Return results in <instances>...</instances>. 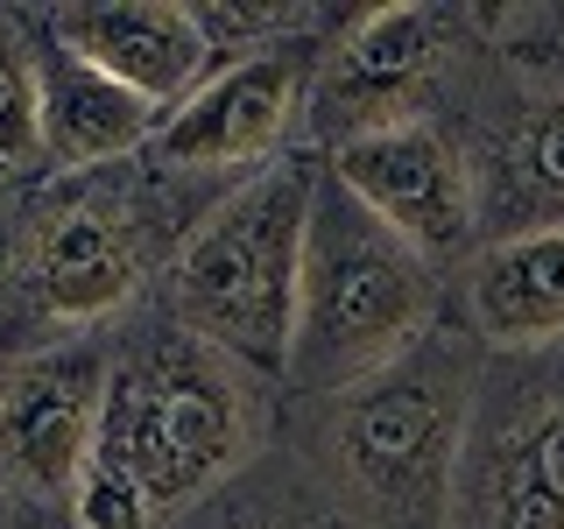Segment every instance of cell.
<instances>
[{"label": "cell", "instance_id": "cell-20", "mask_svg": "<svg viewBox=\"0 0 564 529\" xmlns=\"http://www.w3.org/2000/svg\"><path fill=\"white\" fill-rule=\"evenodd\" d=\"M14 346V317H8V212H0V353Z\"/></svg>", "mask_w": 564, "mask_h": 529}, {"label": "cell", "instance_id": "cell-2", "mask_svg": "<svg viewBox=\"0 0 564 529\" xmlns=\"http://www.w3.org/2000/svg\"><path fill=\"white\" fill-rule=\"evenodd\" d=\"M226 191L155 170L149 155L70 170L8 198V317L14 346L50 332H113L163 282L176 240Z\"/></svg>", "mask_w": 564, "mask_h": 529}, {"label": "cell", "instance_id": "cell-17", "mask_svg": "<svg viewBox=\"0 0 564 529\" xmlns=\"http://www.w3.org/2000/svg\"><path fill=\"white\" fill-rule=\"evenodd\" d=\"M494 35H501V57L522 71L536 93L564 99V8H516L494 14Z\"/></svg>", "mask_w": 564, "mask_h": 529}, {"label": "cell", "instance_id": "cell-15", "mask_svg": "<svg viewBox=\"0 0 564 529\" xmlns=\"http://www.w3.org/2000/svg\"><path fill=\"white\" fill-rule=\"evenodd\" d=\"M170 529H360V522L311 481L290 445H269L240 481H226L212 501L176 516Z\"/></svg>", "mask_w": 564, "mask_h": 529}, {"label": "cell", "instance_id": "cell-8", "mask_svg": "<svg viewBox=\"0 0 564 529\" xmlns=\"http://www.w3.org/2000/svg\"><path fill=\"white\" fill-rule=\"evenodd\" d=\"M106 332H50L0 353V487L64 516L78 473L99 452Z\"/></svg>", "mask_w": 564, "mask_h": 529}, {"label": "cell", "instance_id": "cell-14", "mask_svg": "<svg viewBox=\"0 0 564 529\" xmlns=\"http://www.w3.org/2000/svg\"><path fill=\"white\" fill-rule=\"evenodd\" d=\"M466 332L494 353L564 346V226L473 247V261H466Z\"/></svg>", "mask_w": 564, "mask_h": 529}, {"label": "cell", "instance_id": "cell-1", "mask_svg": "<svg viewBox=\"0 0 564 529\" xmlns=\"http://www.w3.org/2000/svg\"><path fill=\"white\" fill-rule=\"evenodd\" d=\"M275 423L282 388L184 332L155 296H141L106 332V410L93 458L128 473L163 529L240 481L275 445Z\"/></svg>", "mask_w": 564, "mask_h": 529}, {"label": "cell", "instance_id": "cell-7", "mask_svg": "<svg viewBox=\"0 0 564 529\" xmlns=\"http://www.w3.org/2000/svg\"><path fill=\"white\" fill-rule=\"evenodd\" d=\"M445 529H564V346L480 367Z\"/></svg>", "mask_w": 564, "mask_h": 529}, {"label": "cell", "instance_id": "cell-12", "mask_svg": "<svg viewBox=\"0 0 564 529\" xmlns=\"http://www.w3.org/2000/svg\"><path fill=\"white\" fill-rule=\"evenodd\" d=\"M473 184H480V234H551L564 226V99L529 93L501 120L466 128Z\"/></svg>", "mask_w": 564, "mask_h": 529}, {"label": "cell", "instance_id": "cell-6", "mask_svg": "<svg viewBox=\"0 0 564 529\" xmlns=\"http://www.w3.org/2000/svg\"><path fill=\"white\" fill-rule=\"evenodd\" d=\"M487 22V8H437V0L346 8L311 64L296 149L332 155L346 141L402 128V120H445V93L466 85Z\"/></svg>", "mask_w": 564, "mask_h": 529}, {"label": "cell", "instance_id": "cell-3", "mask_svg": "<svg viewBox=\"0 0 564 529\" xmlns=\"http://www.w3.org/2000/svg\"><path fill=\"white\" fill-rule=\"evenodd\" d=\"M480 367L487 346L445 317L375 381L317 402H282L290 438H275L360 529H445Z\"/></svg>", "mask_w": 564, "mask_h": 529}, {"label": "cell", "instance_id": "cell-5", "mask_svg": "<svg viewBox=\"0 0 564 529\" xmlns=\"http://www.w3.org/2000/svg\"><path fill=\"white\" fill-rule=\"evenodd\" d=\"M311 191H317V155L304 149L234 184L176 240L163 282L149 290L184 332L234 353L240 367H254L275 388H282V353H290V317H296Z\"/></svg>", "mask_w": 564, "mask_h": 529}, {"label": "cell", "instance_id": "cell-9", "mask_svg": "<svg viewBox=\"0 0 564 529\" xmlns=\"http://www.w3.org/2000/svg\"><path fill=\"white\" fill-rule=\"evenodd\" d=\"M325 35L290 43V50H269V57L219 64L184 106L163 114V128H155V141H149V163L170 170V176H191V184L234 191V184H247V176L275 170L282 155H296L311 64H317V50H325Z\"/></svg>", "mask_w": 564, "mask_h": 529}, {"label": "cell", "instance_id": "cell-19", "mask_svg": "<svg viewBox=\"0 0 564 529\" xmlns=\"http://www.w3.org/2000/svg\"><path fill=\"white\" fill-rule=\"evenodd\" d=\"M0 529H70V522H64V516H43V508L14 501V494L0 487Z\"/></svg>", "mask_w": 564, "mask_h": 529}, {"label": "cell", "instance_id": "cell-4", "mask_svg": "<svg viewBox=\"0 0 564 529\" xmlns=\"http://www.w3.org/2000/svg\"><path fill=\"white\" fill-rule=\"evenodd\" d=\"M445 325V269L423 261L402 234L332 184L317 163L304 269H296V317L282 353V402H317L375 381L423 332Z\"/></svg>", "mask_w": 564, "mask_h": 529}, {"label": "cell", "instance_id": "cell-10", "mask_svg": "<svg viewBox=\"0 0 564 529\" xmlns=\"http://www.w3.org/2000/svg\"><path fill=\"white\" fill-rule=\"evenodd\" d=\"M332 184H346L388 234H402L423 261H473L480 240V184L458 120H402L388 134L346 141L317 155Z\"/></svg>", "mask_w": 564, "mask_h": 529}, {"label": "cell", "instance_id": "cell-11", "mask_svg": "<svg viewBox=\"0 0 564 529\" xmlns=\"http://www.w3.org/2000/svg\"><path fill=\"white\" fill-rule=\"evenodd\" d=\"M29 14L50 43H64L70 57H85L163 114L212 78V43L191 0H57V8Z\"/></svg>", "mask_w": 564, "mask_h": 529}, {"label": "cell", "instance_id": "cell-16", "mask_svg": "<svg viewBox=\"0 0 564 529\" xmlns=\"http://www.w3.org/2000/svg\"><path fill=\"white\" fill-rule=\"evenodd\" d=\"M43 85H35V22L0 8V198L43 184Z\"/></svg>", "mask_w": 564, "mask_h": 529}, {"label": "cell", "instance_id": "cell-13", "mask_svg": "<svg viewBox=\"0 0 564 529\" xmlns=\"http://www.w3.org/2000/svg\"><path fill=\"white\" fill-rule=\"evenodd\" d=\"M35 85H43V163H50V176L134 163V155H149L155 128H163V106L134 99L128 85H113L106 71L70 57L64 43H50L43 29H35Z\"/></svg>", "mask_w": 564, "mask_h": 529}, {"label": "cell", "instance_id": "cell-18", "mask_svg": "<svg viewBox=\"0 0 564 529\" xmlns=\"http://www.w3.org/2000/svg\"><path fill=\"white\" fill-rule=\"evenodd\" d=\"M64 522L70 529H163L155 508L141 501V487L128 473H113L106 458H93V466L78 473V487H70V501H64Z\"/></svg>", "mask_w": 564, "mask_h": 529}]
</instances>
